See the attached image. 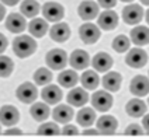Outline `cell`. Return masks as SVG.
Segmentation results:
<instances>
[{
	"label": "cell",
	"mask_w": 149,
	"mask_h": 140,
	"mask_svg": "<svg viewBox=\"0 0 149 140\" xmlns=\"http://www.w3.org/2000/svg\"><path fill=\"white\" fill-rule=\"evenodd\" d=\"M80 83H82L83 88H86V90H94V88H97V86H99V83H100L99 74H97L96 70H86L80 76Z\"/></svg>",
	"instance_id": "obj_27"
},
{
	"label": "cell",
	"mask_w": 149,
	"mask_h": 140,
	"mask_svg": "<svg viewBox=\"0 0 149 140\" xmlns=\"http://www.w3.org/2000/svg\"><path fill=\"white\" fill-rule=\"evenodd\" d=\"M118 25V16L113 10H106L99 16V27L104 31H113Z\"/></svg>",
	"instance_id": "obj_16"
},
{
	"label": "cell",
	"mask_w": 149,
	"mask_h": 140,
	"mask_svg": "<svg viewBox=\"0 0 149 140\" xmlns=\"http://www.w3.org/2000/svg\"><path fill=\"white\" fill-rule=\"evenodd\" d=\"M125 134L127 136H141V134H143V130L141 129L139 125L132 123L125 129Z\"/></svg>",
	"instance_id": "obj_34"
},
{
	"label": "cell",
	"mask_w": 149,
	"mask_h": 140,
	"mask_svg": "<svg viewBox=\"0 0 149 140\" xmlns=\"http://www.w3.org/2000/svg\"><path fill=\"white\" fill-rule=\"evenodd\" d=\"M4 16H6V8H4V6L0 3V21L4 18Z\"/></svg>",
	"instance_id": "obj_41"
},
{
	"label": "cell",
	"mask_w": 149,
	"mask_h": 140,
	"mask_svg": "<svg viewBox=\"0 0 149 140\" xmlns=\"http://www.w3.org/2000/svg\"><path fill=\"white\" fill-rule=\"evenodd\" d=\"M142 17H143V10L139 4H128L123 10V20L128 25L138 24L139 21H142Z\"/></svg>",
	"instance_id": "obj_8"
},
{
	"label": "cell",
	"mask_w": 149,
	"mask_h": 140,
	"mask_svg": "<svg viewBox=\"0 0 149 140\" xmlns=\"http://www.w3.org/2000/svg\"><path fill=\"white\" fill-rule=\"evenodd\" d=\"M66 98L69 105H72V107H83L89 101V94H87V91L84 88H79L77 87V88H72L69 91Z\"/></svg>",
	"instance_id": "obj_19"
},
{
	"label": "cell",
	"mask_w": 149,
	"mask_h": 140,
	"mask_svg": "<svg viewBox=\"0 0 149 140\" xmlns=\"http://www.w3.org/2000/svg\"><path fill=\"white\" fill-rule=\"evenodd\" d=\"M21 14L24 17H28V18H34V17L38 16V13L41 11V7L38 4V1L35 0H24L21 3Z\"/></svg>",
	"instance_id": "obj_29"
},
{
	"label": "cell",
	"mask_w": 149,
	"mask_h": 140,
	"mask_svg": "<svg viewBox=\"0 0 149 140\" xmlns=\"http://www.w3.org/2000/svg\"><path fill=\"white\" fill-rule=\"evenodd\" d=\"M146 109H148L146 104L143 101H141V99H131L125 105L127 114L130 116H132V118H141V116H143L145 112H146Z\"/></svg>",
	"instance_id": "obj_24"
},
{
	"label": "cell",
	"mask_w": 149,
	"mask_h": 140,
	"mask_svg": "<svg viewBox=\"0 0 149 140\" xmlns=\"http://www.w3.org/2000/svg\"><path fill=\"white\" fill-rule=\"evenodd\" d=\"M121 81H123L121 74L117 73V72H110V73H107L103 77L101 84H103V87H104L106 91H108V92H116V91L120 90Z\"/></svg>",
	"instance_id": "obj_20"
},
{
	"label": "cell",
	"mask_w": 149,
	"mask_h": 140,
	"mask_svg": "<svg viewBox=\"0 0 149 140\" xmlns=\"http://www.w3.org/2000/svg\"><path fill=\"white\" fill-rule=\"evenodd\" d=\"M13 50L18 58L25 59L37 50V42L30 35H18L13 41Z\"/></svg>",
	"instance_id": "obj_1"
},
{
	"label": "cell",
	"mask_w": 149,
	"mask_h": 140,
	"mask_svg": "<svg viewBox=\"0 0 149 140\" xmlns=\"http://www.w3.org/2000/svg\"><path fill=\"white\" fill-rule=\"evenodd\" d=\"M69 63H70V66L73 67V70H84L86 67L90 65L89 53L83 49H74L70 53Z\"/></svg>",
	"instance_id": "obj_11"
},
{
	"label": "cell",
	"mask_w": 149,
	"mask_h": 140,
	"mask_svg": "<svg viewBox=\"0 0 149 140\" xmlns=\"http://www.w3.org/2000/svg\"><path fill=\"white\" fill-rule=\"evenodd\" d=\"M41 97H42V99H44L45 104H48V105H55V104H58L59 101L62 99L63 92H62V90L59 88L58 86L47 84V86L42 88Z\"/></svg>",
	"instance_id": "obj_12"
},
{
	"label": "cell",
	"mask_w": 149,
	"mask_h": 140,
	"mask_svg": "<svg viewBox=\"0 0 149 140\" xmlns=\"http://www.w3.org/2000/svg\"><path fill=\"white\" fill-rule=\"evenodd\" d=\"M7 45H8L7 38H6L3 34H0V55H1L4 50L7 49Z\"/></svg>",
	"instance_id": "obj_38"
},
{
	"label": "cell",
	"mask_w": 149,
	"mask_h": 140,
	"mask_svg": "<svg viewBox=\"0 0 149 140\" xmlns=\"http://www.w3.org/2000/svg\"><path fill=\"white\" fill-rule=\"evenodd\" d=\"M62 133H63L65 136H74V134L79 133V130H77V128H76L74 125L66 123L63 126V129H62Z\"/></svg>",
	"instance_id": "obj_35"
},
{
	"label": "cell",
	"mask_w": 149,
	"mask_h": 140,
	"mask_svg": "<svg viewBox=\"0 0 149 140\" xmlns=\"http://www.w3.org/2000/svg\"><path fill=\"white\" fill-rule=\"evenodd\" d=\"M125 63L132 69H139V67L146 66L148 53L141 48H134V49L128 50V55L125 56Z\"/></svg>",
	"instance_id": "obj_6"
},
{
	"label": "cell",
	"mask_w": 149,
	"mask_h": 140,
	"mask_svg": "<svg viewBox=\"0 0 149 140\" xmlns=\"http://www.w3.org/2000/svg\"><path fill=\"white\" fill-rule=\"evenodd\" d=\"M130 45H131L130 38L125 37V35H118V37L114 38V41H113V48H114V50L118 52V53L127 52V50L130 49Z\"/></svg>",
	"instance_id": "obj_31"
},
{
	"label": "cell",
	"mask_w": 149,
	"mask_h": 140,
	"mask_svg": "<svg viewBox=\"0 0 149 140\" xmlns=\"http://www.w3.org/2000/svg\"><path fill=\"white\" fill-rule=\"evenodd\" d=\"M113 58L106 53V52H99L97 55H94V58L91 60V65L94 67L96 72H100V73H106L108 72L111 66H113Z\"/></svg>",
	"instance_id": "obj_18"
},
{
	"label": "cell",
	"mask_w": 149,
	"mask_h": 140,
	"mask_svg": "<svg viewBox=\"0 0 149 140\" xmlns=\"http://www.w3.org/2000/svg\"><path fill=\"white\" fill-rule=\"evenodd\" d=\"M61 133V129L56 123L54 122H47V123H42L38 128V134L41 136H56Z\"/></svg>",
	"instance_id": "obj_33"
},
{
	"label": "cell",
	"mask_w": 149,
	"mask_h": 140,
	"mask_svg": "<svg viewBox=\"0 0 149 140\" xmlns=\"http://www.w3.org/2000/svg\"><path fill=\"white\" fill-rule=\"evenodd\" d=\"M100 28L97 25L91 24V23H84L83 25H80L79 28V37L86 45H91L96 43L100 38Z\"/></svg>",
	"instance_id": "obj_7"
},
{
	"label": "cell",
	"mask_w": 149,
	"mask_h": 140,
	"mask_svg": "<svg viewBox=\"0 0 149 140\" xmlns=\"http://www.w3.org/2000/svg\"><path fill=\"white\" fill-rule=\"evenodd\" d=\"M131 41L138 45V46H143V45H148L149 41V30L146 25H138L132 28L131 31Z\"/></svg>",
	"instance_id": "obj_23"
},
{
	"label": "cell",
	"mask_w": 149,
	"mask_h": 140,
	"mask_svg": "<svg viewBox=\"0 0 149 140\" xmlns=\"http://www.w3.org/2000/svg\"><path fill=\"white\" fill-rule=\"evenodd\" d=\"M121 1H124V3H130V1H134V0H121Z\"/></svg>",
	"instance_id": "obj_44"
},
{
	"label": "cell",
	"mask_w": 149,
	"mask_h": 140,
	"mask_svg": "<svg viewBox=\"0 0 149 140\" xmlns=\"http://www.w3.org/2000/svg\"><path fill=\"white\" fill-rule=\"evenodd\" d=\"M83 134L84 136H96V134H99V130L97 129H84Z\"/></svg>",
	"instance_id": "obj_39"
},
{
	"label": "cell",
	"mask_w": 149,
	"mask_h": 140,
	"mask_svg": "<svg viewBox=\"0 0 149 140\" xmlns=\"http://www.w3.org/2000/svg\"><path fill=\"white\" fill-rule=\"evenodd\" d=\"M91 105L94 109L101 111V112H106L110 108L113 107V97L111 94L106 90H100L96 91L93 95H91Z\"/></svg>",
	"instance_id": "obj_5"
},
{
	"label": "cell",
	"mask_w": 149,
	"mask_h": 140,
	"mask_svg": "<svg viewBox=\"0 0 149 140\" xmlns=\"http://www.w3.org/2000/svg\"><path fill=\"white\" fill-rule=\"evenodd\" d=\"M18 1H20V0H1V3L6 4V6H16Z\"/></svg>",
	"instance_id": "obj_40"
},
{
	"label": "cell",
	"mask_w": 149,
	"mask_h": 140,
	"mask_svg": "<svg viewBox=\"0 0 149 140\" xmlns=\"http://www.w3.org/2000/svg\"><path fill=\"white\" fill-rule=\"evenodd\" d=\"M116 4H117V0H99V6H101L106 10L116 7Z\"/></svg>",
	"instance_id": "obj_36"
},
{
	"label": "cell",
	"mask_w": 149,
	"mask_h": 140,
	"mask_svg": "<svg viewBox=\"0 0 149 140\" xmlns=\"http://www.w3.org/2000/svg\"><path fill=\"white\" fill-rule=\"evenodd\" d=\"M20 121L18 109L14 105H3L0 108V123L4 126H14Z\"/></svg>",
	"instance_id": "obj_10"
},
{
	"label": "cell",
	"mask_w": 149,
	"mask_h": 140,
	"mask_svg": "<svg viewBox=\"0 0 149 140\" xmlns=\"http://www.w3.org/2000/svg\"><path fill=\"white\" fill-rule=\"evenodd\" d=\"M52 79H54L52 72L48 70L47 67H40L34 73V81H35V84H38V86H47V84H49L52 81Z\"/></svg>",
	"instance_id": "obj_30"
},
{
	"label": "cell",
	"mask_w": 149,
	"mask_h": 140,
	"mask_svg": "<svg viewBox=\"0 0 149 140\" xmlns=\"http://www.w3.org/2000/svg\"><path fill=\"white\" fill-rule=\"evenodd\" d=\"M45 62H47V66H49L52 70H62L68 63V55L63 49L55 48L47 53Z\"/></svg>",
	"instance_id": "obj_2"
},
{
	"label": "cell",
	"mask_w": 149,
	"mask_h": 140,
	"mask_svg": "<svg viewBox=\"0 0 149 140\" xmlns=\"http://www.w3.org/2000/svg\"><path fill=\"white\" fill-rule=\"evenodd\" d=\"M28 30L33 37L35 38H42L49 30V24L45 18H34L28 25Z\"/></svg>",
	"instance_id": "obj_22"
},
{
	"label": "cell",
	"mask_w": 149,
	"mask_h": 140,
	"mask_svg": "<svg viewBox=\"0 0 149 140\" xmlns=\"http://www.w3.org/2000/svg\"><path fill=\"white\" fill-rule=\"evenodd\" d=\"M51 39L55 42H65L70 38V28L66 23H55L49 30Z\"/></svg>",
	"instance_id": "obj_13"
},
{
	"label": "cell",
	"mask_w": 149,
	"mask_h": 140,
	"mask_svg": "<svg viewBox=\"0 0 149 140\" xmlns=\"http://www.w3.org/2000/svg\"><path fill=\"white\" fill-rule=\"evenodd\" d=\"M21 133H23V130H21V129L8 126V129L4 132V134H6V136H18V134H21Z\"/></svg>",
	"instance_id": "obj_37"
},
{
	"label": "cell",
	"mask_w": 149,
	"mask_h": 140,
	"mask_svg": "<svg viewBox=\"0 0 149 140\" xmlns=\"http://www.w3.org/2000/svg\"><path fill=\"white\" fill-rule=\"evenodd\" d=\"M0 132H1V128H0Z\"/></svg>",
	"instance_id": "obj_45"
},
{
	"label": "cell",
	"mask_w": 149,
	"mask_h": 140,
	"mask_svg": "<svg viewBox=\"0 0 149 140\" xmlns=\"http://www.w3.org/2000/svg\"><path fill=\"white\" fill-rule=\"evenodd\" d=\"M79 81V76L74 70H63L58 76V83L65 88H72Z\"/></svg>",
	"instance_id": "obj_28"
},
{
	"label": "cell",
	"mask_w": 149,
	"mask_h": 140,
	"mask_svg": "<svg viewBox=\"0 0 149 140\" xmlns=\"http://www.w3.org/2000/svg\"><path fill=\"white\" fill-rule=\"evenodd\" d=\"M130 91L136 97H146L149 92V81L146 76H136L131 80Z\"/></svg>",
	"instance_id": "obj_14"
},
{
	"label": "cell",
	"mask_w": 149,
	"mask_h": 140,
	"mask_svg": "<svg viewBox=\"0 0 149 140\" xmlns=\"http://www.w3.org/2000/svg\"><path fill=\"white\" fill-rule=\"evenodd\" d=\"M77 14L84 21H90L99 16V4L93 0H84L77 7Z\"/></svg>",
	"instance_id": "obj_9"
},
{
	"label": "cell",
	"mask_w": 149,
	"mask_h": 140,
	"mask_svg": "<svg viewBox=\"0 0 149 140\" xmlns=\"http://www.w3.org/2000/svg\"><path fill=\"white\" fill-rule=\"evenodd\" d=\"M14 70L13 60L7 56L0 55V77H8Z\"/></svg>",
	"instance_id": "obj_32"
},
{
	"label": "cell",
	"mask_w": 149,
	"mask_h": 140,
	"mask_svg": "<svg viewBox=\"0 0 149 140\" xmlns=\"http://www.w3.org/2000/svg\"><path fill=\"white\" fill-rule=\"evenodd\" d=\"M51 109L48 107V104L45 102H35L33 104V107L30 109V114L37 122H42L45 119H48V116L51 115Z\"/></svg>",
	"instance_id": "obj_25"
},
{
	"label": "cell",
	"mask_w": 149,
	"mask_h": 140,
	"mask_svg": "<svg viewBox=\"0 0 149 140\" xmlns=\"http://www.w3.org/2000/svg\"><path fill=\"white\" fill-rule=\"evenodd\" d=\"M148 119H149V116L145 115V118H143V126H145V132H148Z\"/></svg>",
	"instance_id": "obj_42"
},
{
	"label": "cell",
	"mask_w": 149,
	"mask_h": 140,
	"mask_svg": "<svg viewBox=\"0 0 149 140\" xmlns=\"http://www.w3.org/2000/svg\"><path fill=\"white\" fill-rule=\"evenodd\" d=\"M96 123H97L99 133H103V134H113V133H116L117 126H118V122H117V119L113 115L100 116Z\"/></svg>",
	"instance_id": "obj_17"
},
{
	"label": "cell",
	"mask_w": 149,
	"mask_h": 140,
	"mask_svg": "<svg viewBox=\"0 0 149 140\" xmlns=\"http://www.w3.org/2000/svg\"><path fill=\"white\" fill-rule=\"evenodd\" d=\"M76 121L77 123L83 126V128H89L96 122V112L93 108H82L79 112H77V116H76Z\"/></svg>",
	"instance_id": "obj_26"
},
{
	"label": "cell",
	"mask_w": 149,
	"mask_h": 140,
	"mask_svg": "<svg viewBox=\"0 0 149 140\" xmlns=\"http://www.w3.org/2000/svg\"><path fill=\"white\" fill-rule=\"evenodd\" d=\"M52 116H54V121H55V122L68 123V122H70L72 118H73V109H72L70 105L61 104L58 107H55L54 112H52Z\"/></svg>",
	"instance_id": "obj_21"
},
{
	"label": "cell",
	"mask_w": 149,
	"mask_h": 140,
	"mask_svg": "<svg viewBox=\"0 0 149 140\" xmlns=\"http://www.w3.org/2000/svg\"><path fill=\"white\" fill-rule=\"evenodd\" d=\"M141 3H142V4H145V6H148V4H149V0H141Z\"/></svg>",
	"instance_id": "obj_43"
},
{
	"label": "cell",
	"mask_w": 149,
	"mask_h": 140,
	"mask_svg": "<svg viewBox=\"0 0 149 140\" xmlns=\"http://www.w3.org/2000/svg\"><path fill=\"white\" fill-rule=\"evenodd\" d=\"M6 28H7L10 32H14V34L23 32L25 28H27L25 17L18 14V13H11L6 18Z\"/></svg>",
	"instance_id": "obj_15"
},
{
	"label": "cell",
	"mask_w": 149,
	"mask_h": 140,
	"mask_svg": "<svg viewBox=\"0 0 149 140\" xmlns=\"http://www.w3.org/2000/svg\"><path fill=\"white\" fill-rule=\"evenodd\" d=\"M16 95L18 101H21L23 104H33L38 97V90L35 87V84L30 81H25L18 86L16 91Z\"/></svg>",
	"instance_id": "obj_3"
},
{
	"label": "cell",
	"mask_w": 149,
	"mask_h": 140,
	"mask_svg": "<svg viewBox=\"0 0 149 140\" xmlns=\"http://www.w3.org/2000/svg\"><path fill=\"white\" fill-rule=\"evenodd\" d=\"M41 11H42V14H44V18L47 21H52V23H58L65 16V8H63V6L56 3V1L45 3Z\"/></svg>",
	"instance_id": "obj_4"
}]
</instances>
